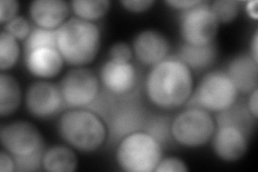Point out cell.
<instances>
[{"label":"cell","instance_id":"6da1fadb","mask_svg":"<svg viewBox=\"0 0 258 172\" xmlns=\"http://www.w3.org/2000/svg\"><path fill=\"white\" fill-rule=\"evenodd\" d=\"M192 85V73L186 65L176 57H167L149 72L145 91L153 104L172 110L188 101Z\"/></svg>","mask_w":258,"mask_h":172},{"label":"cell","instance_id":"7a4b0ae2","mask_svg":"<svg viewBox=\"0 0 258 172\" xmlns=\"http://www.w3.org/2000/svg\"><path fill=\"white\" fill-rule=\"evenodd\" d=\"M100 30L94 23L70 19L57 29V50L72 66L91 64L100 48Z\"/></svg>","mask_w":258,"mask_h":172},{"label":"cell","instance_id":"3957f363","mask_svg":"<svg viewBox=\"0 0 258 172\" xmlns=\"http://www.w3.org/2000/svg\"><path fill=\"white\" fill-rule=\"evenodd\" d=\"M57 129L63 141L81 152L99 149L108 136L106 123L87 109L64 112L58 121Z\"/></svg>","mask_w":258,"mask_h":172},{"label":"cell","instance_id":"277c9868","mask_svg":"<svg viewBox=\"0 0 258 172\" xmlns=\"http://www.w3.org/2000/svg\"><path fill=\"white\" fill-rule=\"evenodd\" d=\"M163 156V146L145 132L124 137L116 150L118 166L128 172L155 171Z\"/></svg>","mask_w":258,"mask_h":172},{"label":"cell","instance_id":"5b68a950","mask_svg":"<svg viewBox=\"0 0 258 172\" xmlns=\"http://www.w3.org/2000/svg\"><path fill=\"white\" fill-rule=\"evenodd\" d=\"M238 89L227 73L216 70L207 73L200 81L195 94L188 99V108H200L207 111L221 112L235 103Z\"/></svg>","mask_w":258,"mask_h":172},{"label":"cell","instance_id":"8992f818","mask_svg":"<svg viewBox=\"0 0 258 172\" xmlns=\"http://www.w3.org/2000/svg\"><path fill=\"white\" fill-rule=\"evenodd\" d=\"M148 119L142 104L132 93L117 96L103 121L106 122L110 140L115 142L131 134L143 132Z\"/></svg>","mask_w":258,"mask_h":172},{"label":"cell","instance_id":"52a82bcc","mask_svg":"<svg viewBox=\"0 0 258 172\" xmlns=\"http://www.w3.org/2000/svg\"><path fill=\"white\" fill-rule=\"evenodd\" d=\"M215 133V122L209 111L188 108L181 112L171 124L173 140L179 144L197 147L211 140Z\"/></svg>","mask_w":258,"mask_h":172},{"label":"cell","instance_id":"ba28073f","mask_svg":"<svg viewBox=\"0 0 258 172\" xmlns=\"http://www.w3.org/2000/svg\"><path fill=\"white\" fill-rule=\"evenodd\" d=\"M220 23L212 12L210 4L201 2L181 15V35L185 43L207 45L214 42Z\"/></svg>","mask_w":258,"mask_h":172},{"label":"cell","instance_id":"9c48e42d","mask_svg":"<svg viewBox=\"0 0 258 172\" xmlns=\"http://www.w3.org/2000/svg\"><path fill=\"white\" fill-rule=\"evenodd\" d=\"M66 106L71 109H86L100 92L99 80L87 68H76L64 76L59 84Z\"/></svg>","mask_w":258,"mask_h":172},{"label":"cell","instance_id":"30bf717a","mask_svg":"<svg viewBox=\"0 0 258 172\" xmlns=\"http://www.w3.org/2000/svg\"><path fill=\"white\" fill-rule=\"evenodd\" d=\"M0 140L5 150L13 156L27 155L43 147L42 136L38 128L25 121L4 125L0 130Z\"/></svg>","mask_w":258,"mask_h":172},{"label":"cell","instance_id":"8fae6325","mask_svg":"<svg viewBox=\"0 0 258 172\" xmlns=\"http://www.w3.org/2000/svg\"><path fill=\"white\" fill-rule=\"evenodd\" d=\"M26 108L32 117L48 119L66 106L59 86L46 81H37L32 83L26 93Z\"/></svg>","mask_w":258,"mask_h":172},{"label":"cell","instance_id":"7c38bea8","mask_svg":"<svg viewBox=\"0 0 258 172\" xmlns=\"http://www.w3.org/2000/svg\"><path fill=\"white\" fill-rule=\"evenodd\" d=\"M100 80L108 92L116 96H125L134 92L138 75L131 63L108 61L100 70Z\"/></svg>","mask_w":258,"mask_h":172},{"label":"cell","instance_id":"4fadbf2b","mask_svg":"<svg viewBox=\"0 0 258 172\" xmlns=\"http://www.w3.org/2000/svg\"><path fill=\"white\" fill-rule=\"evenodd\" d=\"M133 47L140 63L147 66H155L167 59L170 42L160 31L148 29L136 36Z\"/></svg>","mask_w":258,"mask_h":172},{"label":"cell","instance_id":"5bb4252c","mask_svg":"<svg viewBox=\"0 0 258 172\" xmlns=\"http://www.w3.org/2000/svg\"><path fill=\"white\" fill-rule=\"evenodd\" d=\"M215 154L226 161H236L244 156L248 146V138L239 129L220 126L212 137Z\"/></svg>","mask_w":258,"mask_h":172},{"label":"cell","instance_id":"9a60e30c","mask_svg":"<svg viewBox=\"0 0 258 172\" xmlns=\"http://www.w3.org/2000/svg\"><path fill=\"white\" fill-rule=\"evenodd\" d=\"M29 13L39 27L55 30L66 22L69 5L63 0H37L31 3Z\"/></svg>","mask_w":258,"mask_h":172},{"label":"cell","instance_id":"2e32d148","mask_svg":"<svg viewBox=\"0 0 258 172\" xmlns=\"http://www.w3.org/2000/svg\"><path fill=\"white\" fill-rule=\"evenodd\" d=\"M63 59L57 48L42 47L25 54V64L32 76L51 79L58 75L63 66Z\"/></svg>","mask_w":258,"mask_h":172},{"label":"cell","instance_id":"e0dca14e","mask_svg":"<svg viewBox=\"0 0 258 172\" xmlns=\"http://www.w3.org/2000/svg\"><path fill=\"white\" fill-rule=\"evenodd\" d=\"M226 73L239 93L248 94L257 88L258 64L251 55L242 54L231 60Z\"/></svg>","mask_w":258,"mask_h":172},{"label":"cell","instance_id":"ac0fdd59","mask_svg":"<svg viewBox=\"0 0 258 172\" xmlns=\"http://www.w3.org/2000/svg\"><path fill=\"white\" fill-rule=\"evenodd\" d=\"M217 56V48L213 43L207 45H191L184 43L176 59L194 71H200L211 67Z\"/></svg>","mask_w":258,"mask_h":172},{"label":"cell","instance_id":"d6986e66","mask_svg":"<svg viewBox=\"0 0 258 172\" xmlns=\"http://www.w3.org/2000/svg\"><path fill=\"white\" fill-rule=\"evenodd\" d=\"M217 126H230L239 129L248 139L255 128L256 119L249 112L247 106L243 103H233L230 108L217 113Z\"/></svg>","mask_w":258,"mask_h":172},{"label":"cell","instance_id":"ffe728a7","mask_svg":"<svg viewBox=\"0 0 258 172\" xmlns=\"http://www.w3.org/2000/svg\"><path fill=\"white\" fill-rule=\"evenodd\" d=\"M78 167L76 153L66 145H55L45 151L43 169L48 172H72Z\"/></svg>","mask_w":258,"mask_h":172},{"label":"cell","instance_id":"44dd1931","mask_svg":"<svg viewBox=\"0 0 258 172\" xmlns=\"http://www.w3.org/2000/svg\"><path fill=\"white\" fill-rule=\"evenodd\" d=\"M22 101V91L19 82L12 76L2 72L0 75V116L9 117L19 108Z\"/></svg>","mask_w":258,"mask_h":172},{"label":"cell","instance_id":"7402d4cb","mask_svg":"<svg viewBox=\"0 0 258 172\" xmlns=\"http://www.w3.org/2000/svg\"><path fill=\"white\" fill-rule=\"evenodd\" d=\"M70 6L79 19L93 22L106 15L109 11L110 2L108 0H74Z\"/></svg>","mask_w":258,"mask_h":172},{"label":"cell","instance_id":"603a6c76","mask_svg":"<svg viewBox=\"0 0 258 172\" xmlns=\"http://www.w3.org/2000/svg\"><path fill=\"white\" fill-rule=\"evenodd\" d=\"M20 56V46L18 40L3 29L0 36V68L6 71L12 68L18 63Z\"/></svg>","mask_w":258,"mask_h":172},{"label":"cell","instance_id":"cb8c5ba5","mask_svg":"<svg viewBox=\"0 0 258 172\" xmlns=\"http://www.w3.org/2000/svg\"><path fill=\"white\" fill-rule=\"evenodd\" d=\"M42 47L57 48V29L50 30L37 27L31 30L24 45L25 54Z\"/></svg>","mask_w":258,"mask_h":172},{"label":"cell","instance_id":"d4e9b609","mask_svg":"<svg viewBox=\"0 0 258 172\" xmlns=\"http://www.w3.org/2000/svg\"><path fill=\"white\" fill-rule=\"evenodd\" d=\"M171 124L172 122L167 117L149 118L145 123L143 132L152 136L163 146V144L168 143L171 139H173L171 134Z\"/></svg>","mask_w":258,"mask_h":172},{"label":"cell","instance_id":"484cf974","mask_svg":"<svg viewBox=\"0 0 258 172\" xmlns=\"http://www.w3.org/2000/svg\"><path fill=\"white\" fill-rule=\"evenodd\" d=\"M240 2L236 0H217L210 5L219 23H230L237 19L240 12Z\"/></svg>","mask_w":258,"mask_h":172},{"label":"cell","instance_id":"4316f807","mask_svg":"<svg viewBox=\"0 0 258 172\" xmlns=\"http://www.w3.org/2000/svg\"><path fill=\"white\" fill-rule=\"evenodd\" d=\"M44 149H41L30 153L27 155H20V156H13L15 161V170L19 172L38 171L43 167V156Z\"/></svg>","mask_w":258,"mask_h":172},{"label":"cell","instance_id":"83f0119b","mask_svg":"<svg viewBox=\"0 0 258 172\" xmlns=\"http://www.w3.org/2000/svg\"><path fill=\"white\" fill-rule=\"evenodd\" d=\"M4 30L16 40H25L31 32L28 21L23 16H15L14 19L6 23Z\"/></svg>","mask_w":258,"mask_h":172},{"label":"cell","instance_id":"f1b7e54d","mask_svg":"<svg viewBox=\"0 0 258 172\" xmlns=\"http://www.w3.org/2000/svg\"><path fill=\"white\" fill-rule=\"evenodd\" d=\"M133 50L126 42H116L110 47V61L115 63H131Z\"/></svg>","mask_w":258,"mask_h":172},{"label":"cell","instance_id":"f546056e","mask_svg":"<svg viewBox=\"0 0 258 172\" xmlns=\"http://www.w3.org/2000/svg\"><path fill=\"white\" fill-rule=\"evenodd\" d=\"M156 172H186L188 168L185 162L175 157H167L160 159L157 167L155 168Z\"/></svg>","mask_w":258,"mask_h":172},{"label":"cell","instance_id":"4dcf8cb0","mask_svg":"<svg viewBox=\"0 0 258 172\" xmlns=\"http://www.w3.org/2000/svg\"><path fill=\"white\" fill-rule=\"evenodd\" d=\"M20 9V4L15 0H2L0 2V23L6 24L14 19Z\"/></svg>","mask_w":258,"mask_h":172},{"label":"cell","instance_id":"1f68e13d","mask_svg":"<svg viewBox=\"0 0 258 172\" xmlns=\"http://www.w3.org/2000/svg\"><path fill=\"white\" fill-rule=\"evenodd\" d=\"M125 9L134 13H141L144 11H148L150 8L154 5L153 0H123L120 2Z\"/></svg>","mask_w":258,"mask_h":172},{"label":"cell","instance_id":"d6a6232c","mask_svg":"<svg viewBox=\"0 0 258 172\" xmlns=\"http://www.w3.org/2000/svg\"><path fill=\"white\" fill-rule=\"evenodd\" d=\"M9 152L2 151L0 153V171L2 172H13L15 171V161L11 157Z\"/></svg>","mask_w":258,"mask_h":172},{"label":"cell","instance_id":"836d02e7","mask_svg":"<svg viewBox=\"0 0 258 172\" xmlns=\"http://www.w3.org/2000/svg\"><path fill=\"white\" fill-rule=\"evenodd\" d=\"M201 3V0H167L166 4L175 9H181L186 11L191 8L196 7Z\"/></svg>","mask_w":258,"mask_h":172},{"label":"cell","instance_id":"e575fe53","mask_svg":"<svg viewBox=\"0 0 258 172\" xmlns=\"http://www.w3.org/2000/svg\"><path fill=\"white\" fill-rule=\"evenodd\" d=\"M246 106L249 110V112L252 113V116L257 120V118H258V91H257V88L254 89V91L251 93V96H249V98H248Z\"/></svg>","mask_w":258,"mask_h":172},{"label":"cell","instance_id":"d590c367","mask_svg":"<svg viewBox=\"0 0 258 172\" xmlns=\"http://www.w3.org/2000/svg\"><path fill=\"white\" fill-rule=\"evenodd\" d=\"M257 2L256 0H253V2H248L246 3V11L247 14L253 18L254 20L258 19V11H257Z\"/></svg>","mask_w":258,"mask_h":172},{"label":"cell","instance_id":"8d00e7d4","mask_svg":"<svg viewBox=\"0 0 258 172\" xmlns=\"http://www.w3.org/2000/svg\"><path fill=\"white\" fill-rule=\"evenodd\" d=\"M251 56L252 59L258 64V31L256 30L253 40H252V47H251Z\"/></svg>","mask_w":258,"mask_h":172}]
</instances>
